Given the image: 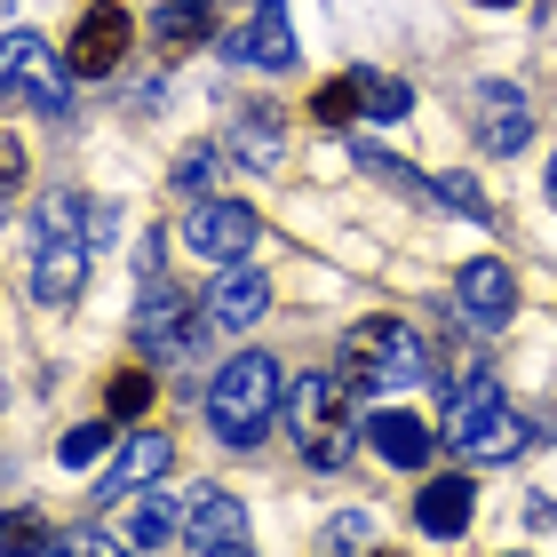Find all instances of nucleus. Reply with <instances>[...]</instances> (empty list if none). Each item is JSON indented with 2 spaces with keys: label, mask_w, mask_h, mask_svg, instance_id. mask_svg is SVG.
I'll list each match as a JSON object with an SVG mask.
<instances>
[{
  "label": "nucleus",
  "mask_w": 557,
  "mask_h": 557,
  "mask_svg": "<svg viewBox=\"0 0 557 557\" xmlns=\"http://www.w3.org/2000/svg\"><path fill=\"white\" fill-rule=\"evenodd\" d=\"M359 398L367 391L350 383L343 367H319V374H302V383L287 391V430H295V446H302L311 470H343L350 454H359V438H367Z\"/></svg>",
  "instance_id": "nucleus-1"
},
{
  "label": "nucleus",
  "mask_w": 557,
  "mask_h": 557,
  "mask_svg": "<svg viewBox=\"0 0 557 557\" xmlns=\"http://www.w3.org/2000/svg\"><path fill=\"white\" fill-rule=\"evenodd\" d=\"M88 199L81 191H48L40 199V256H33V295L48 311H64V302H81L88 287Z\"/></svg>",
  "instance_id": "nucleus-2"
},
{
  "label": "nucleus",
  "mask_w": 557,
  "mask_h": 557,
  "mask_svg": "<svg viewBox=\"0 0 557 557\" xmlns=\"http://www.w3.org/2000/svg\"><path fill=\"white\" fill-rule=\"evenodd\" d=\"M208 422L223 446H263V430L278 422V359L271 350L223 359V374L208 383Z\"/></svg>",
  "instance_id": "nucleus-3"
},
{
  "label": "nucleus",
  "mask_w": 557,
  "mask_h": 557,
  "mask_svg": "<svg viewBox=\"0 0 557 557\" xmlns=\"http://www.w3.org/2000/svg\"><path fill=\"white\" fill-rule=\"evenodd\" d=\"M343 374H350L367 398H374V391H407V383H422V374H430V343L414 335L407 319H359V326L343 335Z\"/></svg>",
  "instance_id": "nucleus-4"
},
{
  "label": "nucleus",
  "mask_w": 557,
  "mask_h": 557,
  "mask_svg": "<svg viewBox=\"0 0 557 557\" xmlns=\"http://www.w3.org/2000/svg\"><path fill=\"white\" fill-rule=\"evenodd\" d=\"M72 81H81V72L57 64V57H48V48L16 24V33H9V57H0V88H9V104H33V112L57 120V112H72Z\"/></svg>",
  "instance_id": "nucleus-5"
},
{
  "label": "nucleus",
  "mask_w": 557,
  "mask_h": 557,
  "mask_svg": "<svg viewBox=\"0 0 557 557\" xmlns=\"http://www.w3.org/2000/svg\"><path fill=\"white\" fill-rule=\"evenodd\" d=\"M199 326H208V311H191V302L175 295V287H144L136 319H128V335H136V350H144V359L175 367V359H191Z\"/></svg>",
  "instance_id": "nucleus-6"
},
{
  "label": "nucleus",
  "mask_w": 557,
  "mask_h": 557,
  "mask_svg": "<svg viewBox=\"0 0 557 557\" xmlns=\"http://www.w3.org/2000/svg\"><path fill=\"white\" fill-rule=\"evenodd\" d=\"M263 239V215L247 208V199H191L184 215V247L208 263H247V247Z\"/></svg>",
  "instance_id": "nucleus-7"
},
{
  "label": "nucleus",
  "mask_w": 557,
  "mask_h": 557,
  "mask_svg": "<svg viewBox=\"0 0 557 557\" xmlns=\"http://www.w3.org/2000/svg\"><path fill=\"white\" fill-rule=\"evenodd\" d=\"M128 48H136V24L120 0H96V9L72 24V40H64V64L81 72V81H112L120 64H128Z\"/></svg>",
  "instance_id": "nucleus-8"
},
{
  "label": "nucleus",
  "mask_w": 557,
  "mask_h": 557,
  "mask_svg": "<svg viewBox=\"0 0 557 557\" xmlns=\"http://www.w3.org/2000/svg\"><path fill=\"white\" fill-rule=\"evenodd\" d=\"M168 470H175V438H160V430H136V438L104 462V478H96V510H120L128 494L160 486Z\"/></svg>",
  "instance_id": "nucleus-9"
},
{
  "label": "nucleus",
  "mask_w": 557,
  "mask_h": 557,
  "mask_svg": "<svg viewBox=\"0 0 557 557\" xmlns=\"http://www.w3.org/2000/svg\"><path fill=\"white\" fill-rule=\"evenodd\" d=\"M470 128H478V144L486 151H525V136H534V104H525V88H510V81H478L470 88Z\"/></svg>",
  "instance_id": "nucleus-10"
},
{
  "label": "nucleus",
  "mask_w": 557,
  "mask_h": 557,
  "mask_svg": "<svg viewBox=\"0 0 557 557\" xmlns=\"http://www.w3.org/2000/svg\"><path fill=\"white\" fill-rule=\"evenodd\" d=\"M454 302H462V319H470V326L502 335V326L518 319V278H510V263H494V256L462 263V271H454Z\"/></svg>",
  "instance_id": "nucleus-11"
},
{
  "label": "nucleus",
  "mask_w": 557,
  "mask_h": 557,
  "mask_svg": "<svg viewBox=\"0 0 557 557\" xmlns=\"http://www.w3.org/2000/svg\"><path fill=\"white\" fill-rule=\"evenodd\" d=\"M184 525H191V494L184 486H144V494L120 502V534H128L136 549H168Z\"/></svg>",
  "instance_id": "nucleus-12"
},
{
  "label": "nucleus",
  "mask_w": 557,
  "mask_h": 557,
  "mask_svg": "<svg viewBox=\"0 0 557 557\" xmlns=\"http://www.w3.org/2000/svg\"><path fill=\"white\" fill-rule=\"evenodd\" d=\"M223 48H232L239 64L287 72V64H295V16H287V0H256V16H247V24H239V33L223 40Z\"/></svg>",
  "instance_id": "nucleus-13"
},
{
  "label": "nucleus",
  "mask_w": 557,
  "mask_h": 557,
  "mask_svg": "<svg viewBox=\"0 0 557 557\" xmlns=\"http://www.w3.org/2000/svg\"><path fill=\"white\" fill-rule=\"evenodd\" d=\"M271 311V278L247 271V263H223V278L208 287V326H223V335H247Z\"/></svg>",
  "instance_id": "nucleus-14"
},
{
  "label": "nucleus",
  "mask_w": 557,
  "mask_h": 557,
  "mask_svg": "<svg viewBox=\"0 0 557 557\" xmlns=\"http://www.w3.org/2000/svg\"><path fill=\"white\" fill-rule=\"evenodd\" d=\"M494 407H502V383H494L486 367H462V374H454V391H446V407H438V438H446V446H462Z\"/></svg>",
  "instance_id": "nucleus-15"
},
{
  "label": "nucleus",
  "mask_w": 557,
  "mask_h": 557,
  "mask_svg": "<svg viewBox=\"0 0 557 557\" xmlns=\"http://www.w3.org/2000/svg\"><path fill=\"white\" fill-rule=\"evenodd\" d=\"M367 446L383 454L391 470H422L430 462V422L407 414V407H383V414H367Z\"/></svg>",
  "instance_id": "nucleus-16"
},
{
  "label": "nucleus",
  "mask_w": 557,
  "mask_h": 557,
  "mask_svg": "<svg viewBox=\"0 0 557 557\" xmlns=\"http://www.w3.org/2000/svg\"><path fill=\"white\" fill-rule=\"evenodd\" d=\"M191 549H215V542H247V502L223 494V486H191V525H184Z\"/></svg>",
  "instance_id": "nucleus-17"
},
{
  "label": "nucleus",
  "mask_w": 557,
  "mask_h": 557,
  "mask_svg": "<svg viewBox=\"0 0 557 557\" xmlns=\"http://www.w3.org/2000/svg\"><path fill=\"white\" fill-rule=\"evenodd\" d=\"M414 525H422V534H438V542H454V534L470 525V478H462V470L430 478V486L414 494Z\"/></svg>",
  "instance_id": "nucleus-18"
},
{
  "label": "nucleus",
  "mask_w": 557,
  "mask_h": 557,
  "mask_svg": "<svg viewBox=\"0 0 557 557\" xmlns=\"http://www.w3.org/2000/svg\"><path fill=\"white\" fill-rule=\"evenodd\" d=\"M151 40L168 48V57H191V48L215 40V0H160V16H151Z\"/></svg>",
  "instance_id": "nucleus-19"
},
{
  "label": "nucleus",
  "mask_w": 557,
  "mask_h": 557,
  "mask_svg": "<svg viewBox=\"0 0 557 557\" xmlns=\"http://www.w3.org/2000/svg\"><path fill=\"white\" fill-rule=\"evenodd\" d=\"M232 160H239V168H256V175H271L278 160H287V136H278V120H271L263 104L232 120Z\"/></svg>",
  "instance_id": "nucleus-20"
},
{
  "label": "nucleus",
  "mask_w": 557,
  "mask_h": 557,
  "mask_svg": "<svg viewBox=\"0 0 557 557\" xmlns=\"http://www.w3.org/2000/svg\"><path fill=\"white\" fill-rule=\"evenodd\" d=\"M525 446H534V430H525L510 407H494V414L478 422V430H470V438L454 446V454H470V462H510V454H525Z\"/></svg>",
  "instance_id": "nucleus-21"
},
{
  "label": "nucleus",
  "mask_w": 557,
  "mask_h": 557,
  "mask_svg": "<svg viewBox=\"0 0 557 557\" xmlns=\"http://www.w3.org/2000/svg\"><path fill=\"white\" fill-rule=\"evenodd\" d=\"M422 199H438V208H454V215H470V223H494V199L470 184L462 168H430L422 175Z\"/></svg>",
  "instance_id": "nucleus-22"
},
{
  "label": "nucleus",
  "mask_w": 557,
  "mask_h": 557,
  "mask_svg": "<svg viewBox=\"0 0 557 557\" xmlns=\"http://www.w3.org/2000/svg\"><path fill=\"white\" fill-rule=\"evenodd\" d=\"M168 184H175V191H191V199H215V184H223V151H215V144H191V151H175Z\"/></svg>",
  "instance_id": "nucleus-23"
},
{
  "label": "nucleus",
  "mask_w": 557,
  "mask_h": 557,
  "mask_svg": "<svg viewBox=\"0 0 557 557\" xmlns=\"http://www.w3.org/2000/svg\"><path fill=\"white\" fill-rule=\"evenodd\" d=\"M350 112H367V72H343V81H326V88L311 96V120H319V128H343Z\"/></svg>",
  "instance_id": "nucleus-24"
},
{
  "label": "nucleus",
  "mask_w": 557,
  "mask_h": 557,
  "mask_svg": "<svg viewBox=\"0 0 557 557\" xmlns=\"http://www.w3.org/2000/svg\"><path fill=\"white\" fill-rule=\"evenodd\" d=\"M319 549H326V557H367V549H383V534H374L367 510H343V518L319 534Z\"/></svg>",
  "instance_id": "nucleus-25"
},
{
  "label": "nucleus",
  "mask_w": 557,
  "mask_h": 557,
  "mask_svg": "<svg viewBox=\"0 0 557 557\" xmlns=\"http://www.w3.org/2000/svg\"><path fill=\"white\" fill-rule=\"evenodd\" d=\"M151 407V374L144 367H128V374H112V383H104V414L112 422H136Z\"/></svg>",
  "instance_id": "nucleus-26"
},
{
  "label": "nucleus",
  "mask_w": 557,
  "mask_h": 557,
  "mask_svg": "<svg viewBox=\"0 0 557 557\" xmlns=\"http://www.w3.org/2000/svg\"><path fill=\"white\" fill-rule=\"evenodd\" d=\"M407 112H414V88L391 81V72H383V81L367 72V120H407Z\"/></svg>",
  "instance_id": "nucleus-27"
},
{
  "label": "nucleus",
  "mask_w": 557,
  "mask_h": 557,
  "mask_svg": "<svg viewBox=\"0 0 557 557\" xmlns=\"http://www.w3.org/2000/svg\"><path fill=\"white\" fill-rule=\"evenodd\" d=\"M112 430H120V422H81V430H72V438H64L57 454H64V462H72V470H88V462H96V454H104V446H112Z\"/></svg>",
  "instance_id": "nucleus-28"
},
{
  "label": "nucleus",
  "mask_w": 557,
  "mask_h": 557,
  "mask_svg": "<svg viewBox=\"0 0 557 557\" xmlns=\"http://www.w3.org/2000/svg\"><path fill=\"white\" fill-rule=\"evenodd\" d=\"M64 557H136V542L128 534H96V525H88V534H64Z\"/></svg>",
  "instance_id": "nucleus-29"
},
{
  "label": "nucleus",
  "mask_w": 557,
  "mask_h": 557,
  "mask_svg": "<svg viewBox=\"0 0 557 557\" xmlns=\"http://www.w3.org/2000/svg\"><path fill=\"white\" fill-rule=\"evenodd\" d=\"M88 247H120V208L112 199H88Z\"/></svg>",
  "instance_id": "nucleus-30"
},
{
  "label": "nucleus",
  "mask_w": 557,
  "mask_h": 557,
  "mask_svg": "<svg viewBox=\"0 0 557 557\" xmlns=\"http://www.w3.org/2000/svg\"><path fill=\"white\" fill-rule=\"evenodd\" d=\"M191 557H256L247 542H215V549H191Z\"/></svg>",
  "instance_id": "nucleus-31"
},
{
  "label": "nucleus",
  "mask_w": 557,
  "mask_h": 557,
  "mask_svg": "<svg viewBox=\"0 0 557 557\" xmlns=\"http://www.w3.org/2000/svg\"><path fill=\"white\" fill-rule=\"evenodd\" d=\"M16 557H64V542H40V549H16Z\"/></svg>",
  "instance_id": "nucleus-32"
},
{
  "label": "nucleus",
  "mask_w": 557,
  "mask_h": 557,
  "mask_svg": "<svg viewBox=\"0 0 557 557\" xmlns=\"http://www.w3.org/2000/svg\"><path fill=\"white\" fill-rule=\"evenodd\" d=\"M549 208H557V160H549Z\"/></svg>",
  "instance_id": "nucleus-33"
},
{
  "label": "nucleus",
  "mask_w": 557,
  "mask_h": 557,
  "mask_svg": "<svg viewBox=\"0 0 557 557\" xmlns=\"http://www.w3.org/2000/svg\"><path fill=\"white\" fill-rule=\"evenodd\" d=\"M478 9H510V0H478Z\"/></svg>",
  "instance_id": "nucleus-34"
},
{
  "label": "nucleus",
  "mask_w": 557,
  "mask_h": 557,
  "mask_svg": "<svg viewBox=\"0 0 557 557\" xmlns=\"http://www.w3.org/2000/svg\"><path fill=\"white\" fill-rule=\"evenodd\" d=\"M367 557H391V549H367Z\"/></svg>",
  "instance_id": "nucleus-35"
},
{
  "label": "nucleus",
  "mask_w": 557,
  "mask_h": 557,
  "mask_svg": "<svg viewBox=\"0 0 557 557\" xmlns=\"http://www.w3.org/2000/svg\"><path fill=\"white\" fill-rule=\"evenodd\" d=\"M510 557H518V549H510Z\"/></svg>",
  "instance_id": "nucleus-36"
}]
</instances>
